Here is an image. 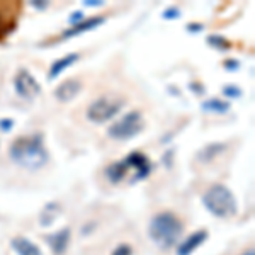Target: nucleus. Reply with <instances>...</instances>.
Masks as SVG:
<instances>
[{
    "label": "nucleus",
    "instance_id": "f257e3e1",
    "mask_svg": "<svg viewBox=\"0 0 255 255\" xmlns=\"http://www.w3.org/2000/svg\"><path fill=\"white\" fill-rule=\"evenodd\" d=\"M10 157L26 168H39L46 163L48 153L41 136H22L10 146Z\"/></svg>",
    "mask_w": 255,
    "mask_h": 255
},
{
    "label": "nucleus",
    "instance_id": "f03ea898",
    "mask_svg": "<svg viewBox=\"0 0 255 255\" xmlns=\"http://www.w3.org/2000/svg\"><path fill=\"white\" fill-rule=\"evenodd\" d=\"M180 233H182V223L172 213H160L151 220L150 237L162 249H168L174 245Z\"/></svg>",
    "mask_w": 255,
    "mask_h": 255
},
{
    "label": "nucleus",
    "instance_id": "7ed1b4c3",
    "mask_svg": "<svg viewBox=\"0 0 255 255\" xmlns=\"http://www.w3.org/2000/svg\"><path fill=\"white\" fill-rule=\"evenodd\" d=\"M204 204L218 218H232L237 215V201L228 187L215 184L204 194Z\"/></svg>",
    "mask_w": 255,
    "mask_h": 255
},
{
    "label": "nucleus",
    "instance_id": "20e7f679",
    "mask_svg": "<svg viewBox=\"0 0 255 255\" xmlns=\"http://www.w3.org/2000/svg\"><path fill=\"white\" fill-rule=\"evenodd\" d=\"M143 118L141 113L138 111H131L125 118H121L118 123H114L109 128V136L114 139H129L136 136L139 131L143 129Z\"/></svg>",
    "mask_w": 255,
    "mask_h": 255
},
{
    "label": "nucleus",
    "instance_id": "39448f33",
    "mask_svg": "<svg viewBox=\"0 0 255 255\" xmlns=\"http://www.w3.org/2000/svg\"><path fill=\"white\" fill-rule=\"evenodd\" d=\"M121 101L111 97H101L94 101L87 109V118L94 123H104L109 121L113 116H116L118 111L121 109Z\"/></svg>",
    "mask_w": 255,
    "mask_h": 255
},
{
    "label": "nucleus",
    "instance_id": "423d86ee",
    "mask_svg": "<svg viewBox=\"0 0 255 255\" xmlns=\"http://www.w3.org/2000/svg\"><path fill=\"white\" fill-rule=\"evenodd\" d=\"M14 85H15V90H17V94L20 97L24 99H31V97H36L39 94V84L38 80L34 79V77L31 75L27 70H19L17 75H15L14 79Z\"/></svg>",
    "mask_w": 255,
    "mask_h": 255
},
{
    "label": "nucleus",
    "instance_id": "0eeeda50",
    "mask_svg": "<svg viewBox=\"0 0 255 255\" xmlns=\"http://www.w3.org/2000/svg\"><path fill=\"white\" fill-rule=\"evenodd\" d=\"M80 90H82V84L79 80H65L56 87L55 96L61 102H68L79 96Z\"/></svg>",
    "mask_w": 255,
    "mask_h": 255
},
{
    "label": "nucleus",
    "instance_id": "6e6552de",
    "mask_svg": "<svg viewBox=\"0 0 255 255\" xmlns=\"http://www.w3.org/2000/svg\"><path fill=\"white\" fill-rule=\"evenodd\" d=\"M206 237H208V233L204 232V230H201V232H197V233H194V235H191L182 245L179 247L177 254H179V255H189V254L192 252V250H196L197 247H199L204 240H206Z\"/></svg>",
    "mask_w": 255,
    "mask_h": 255
},
{
    "label": "nucleus",
    "instance_id": "1a4fd4ad",
    "mask_svg": "<svg viewBox=\"0 0 255 255\" xmlns=\"http://www.w3.org/2000/svg\"><path fill=\"white\" fill-rule=\"evenodd\" d=\"M12 247H14V250L19 255H43L38 247L24 237L14 238V240H12Z\"/></svg>",
    "mask_w": 255,
    "mask_h": 255
},
{
    "label": "nucleus",
    "instance_id": "9d476101",
    "mask_svg": "<svg viewBox=\"0 0 255 255\" xmlns=\"http://www.w3.org/2000/svg\"><path fill=\"white\" fill-rule=\"evenodd\" d=\"M68 242H70V230H61L60 233H56L55 237H49V244L53 247V252L56 255H61L67 250L68 247Z\"/></svg>",
    "mask_w": 255,
    "mask_h": 255
},
{
    "label": "nucleus",
    "instance_id": "9b49d317",
    "mask_svg": "<svg viewBox=\"0 0 255 255\" xmlns=\"http://www.w3.org/2000/svg\"><path fill=\"white\" fill-rule=\"evenodd\" d=\"M104 22V17H94V19H89L87 22H82L79 24V26H75L73 29H70L65 32V36H75V34H80V32H84V31H90V29H94L96 26H99V24H102Z\"/></svg>",
    "mask_w": 255,
    "mask_h": 255
},
{
    "label": "nucleus",
    "instance_id": "f8f14e48",
    "mask_svg": "<svg viewBox=\"0 0 255 255\" xmlns=\"http://www.w3.org/2000/svg\"><path fill=\"white\" fill-rule=\"evenodd\" d=\"M77 58H79V55H67L65 58L58 60V61H56V63L51 67V72H49V79H55L56 75H60V73L63 72L65 68L70 67V65H72L73 61H77Z\"/></svg>",
    "mask_w": 255,
    "mask_h": 255
},
{
    "label": "nucleus",
    "instance_id": "ddd939ff",
    "mask_svg": "<svg viewBox=\"0 0 255 255\" xmlns=\"http://www.w3.org/2000/svg\"><path fill=\"white\" fill-rule=\"evenodd\" d=\"M203 109L206 111H215V113H226L230 109V104L228 102H221L218 99H211V101L204 102L203 104Z\"/></svg>",
    "mask_w": 255,
    "mask_h": 255
},
{
    "label": "nucleus",
    "instance_id": "4468645a",
    "mask_svg": "<svg viewBox=\"0 0 255 255\" xmlns=\"http://www.w3.org/2000/svg\"><path fill=\"white\" fill-rule=\"evenodd\" d=\"M209 43L215 44V46H220V48H230L228 41L220 38V36H211V38H209Z\"/></svg>",
    "mask_w": 255,
    "mask_h": 255
},
{
    "label": "nucleus",
    "instance_id": "2eb2a0df",
    "mask_svg": "<svg viewBox=\"0 0 255 255\" xmlns=\"http://www.w3.org/2000/svg\"><path fill=\"white\" fill-rule=\"evenodd\" d=\"M113 255H131V249L129 245H119L118 250Z\"/></svg>",
    "mask_w": 255,
    "mask_h": 255
},
{
    "label": "nucleus",
    "instance_id": "dca6fc26",
    "mask_svg": "<svg viewBox=\"0 0 255 255\" xmlns=\"http://www.w3.org/2000/svg\"><path fill=\"white\" fill-rule=\"evenodd\" d=\"M0 128H2V129H5V131H9L12 128V121H10V119H7V121H0Z\"/></svg>",
    "mask_w": 255,
    "mask_h": 255
},
{
    "label": "nucleus",
    "instance_id": "f3484780",
    "mask_svg": "<svg viewBox=\"0 0 255 255\" xmlns=\"http://www.w3.org/2000/svg\"><path fill=\"white\" fill-rule=\"evenodd\" d=\"M79 19H82L80 12H75V14H73V17H70V20H79Z\"/></svg>",
    "mask_w": 255,
    "mask_h": 255
},
{
    "label": "nucleus",
    "instance_id": "a211bd4d",
    "mask_svg": "<svg viewBox=\"0 0 255 255\" xmlns=\"http://www.w3.org/2000/svg\"><path fill=\"white\" fill-rule=\"evenodd\" d=\"M244 255H255V254H254V249H250L249 252H245Z\"/></svg>",
    "mask_w": 255,
    "mask_h": 255
}]
</instances>
